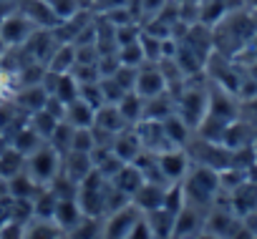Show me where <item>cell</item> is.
<instances>
[{
	"mask_svg": "<svg viewBox=\"0 0 257 239\" xmlns=\"http://www.w3.org/2000/svg\"><path fill=\"white\" fill-rule=\"evenodd\" d=\"M0 239H23V224L6 221L3 226H0Z\"/></svg>",
	"mask_w": 257,
	"mask_h": 239,
	"instance_id": "33",
	"label": "cell"
},
{
	"mask_svg": "<svg viewBox=\"0 0 257 239\" xmlns=\"http://www.w3.org/2000/svg\"><path fill=\"white\" fill-rule=\"evenodd\" d=\"M174 113V106L162 96H154V98H147L144 101V116L142 118H149V121H164L167 116Z\"/></svg>",
	"mask_w": 257,
	"mask_h": 239,
	"instance_id": "23",
	"label": "cell"
},
{
	"mask_svg": "<svg viewBox=\"0 0 257 239\" xmlns=\"http://www.w3.org/2000/svg\"><path fill=\"white\" fill-rule=\"evenodd\" d=\"M53 221H56L63 231H71L76 224H81V221H83V211H81L78 201H76V199H58Z\"/></svg>",
	"mask_w": 257,
	"mask_h": 239,
	"instance_id": "14",
	"label": "cell"
},
{
	"mask_svg": "<svg viewBox=\"0 0 257 239\" xmlns=\"http://www.w3.org/2000/svg\"><path fill=\"white\" fill-rule=\"evenodd\" d=\"M116 106H118L121 116L126 118V124H139L142 121V116H144V98L137 91H126Z\"/></svg>",
	"mask_w": 257,
	"mask_h": 239,
	"instance_id": "20",
	"label": "cell"
},
{
	"mask_svg": "<svg viewBox=\"0 0 257 239\" xmlns=\"http://www.w3.org/2000/svg\"><path fill=\"white\" fill-rule=\"evenodd\" d=\"M123 239H154V231H152V226H149L147 216H139V219H137V224H134L132 229H128V234H126Z\"/></svg>",
	"mask_w": 257,
	"mask_h": 239,
	"instance_id": "31",
	"label": "cell"
},
{
	"mask_svg": "<svg viewBox=\"0 0 257 239\" xmlns=\"http://www.w3.org/2000/svg\"><path fill=\"white\" fill-rule=\"evenodd\" d=\"M8 191H11V196L13 199H36V194L41 191V184H36L28 174H16V176H11L8 179Z\"/></svg>",
	"mask_w": 257,
	"mask_h": 239,
	"instance_id": "21",
	"label": "cell"
},
{
	"mask_svg": "<svg viewBox=\"0 0 257 239\" xmlns=\"http://www.w3.org/2000/svg\"><path fill=\"white\" fill-rule=\"evenodd\" d=\"M46 98H48V91H46V86H41V83H33V86L23 88V93L18 96V106H23L26 111L36 113V111H41V108L46 106Z\"/></svg>",
	"mask_w": 257,
	"mask_h": 239,
	"instance_id": "22",
	"label": "cell"
},
{
	"mask_svg": "<svg viewBox=\"0 0 257 239\" xmlns=\"http://www.w3.org/2000/svg\"><path fill=\"white\" fill-rule=\"evenodd\" d=\"M118 191H123L128 199H132L137 191H139V186L147 181V176H144V171L134 164V161H128V164H123L116 174H113V179H108Z\"/></svg>",
	"mask_w": 257,
	"mask_h": 239,
	"instance_id": "11",
	"label": "cell"
},
{
	"mask_svg": "<svg viewBox=\"0 0 257 239\" xmlns=\"http://www.w3.org/2000/svg\"><path fill=\"white\" fill-rule=\"evenodd\" d=\"M167 88H169V81H167V76H164V71H162V68L149 66V68H139V71H137L134 91H137L144 101H147V98H154V96L167 93Z\"/></svg>",
	"mask_w": 257,
	"mask_h": 239,
	"instance_id": "6",
	"label": "cell"
},
{
	"mask_svg": "<svg viewBox=\"0 0 257 239\" xmlns=\"http://www.w3.org/2000/svg\"><path fill=\"white\" fill-rule=\"evenodd\" d=\"M93 171V159H91V154H86V151H68L66 154V161H63V176H68L71 181H83L88 174Z\"/></svg>",
	"mask_w": 257,
	"mask_h": 239,
	"instance_id": "13",
	"label": "cell"
},
{
	"mask_svg": "<svg viewBox=\"0 0 257 239\" xmlns=\"http://www.w3.org/2000/svg\"><path fill=\"white\" fill-rule=\"evenodd\" d=\"M38 146H43V139L31 129V124L26 126V129H21L18 134H16V141H13V149H18L23 156H28V154H33Z\"/></svg>",
	"mask_w": 257,
	"mask_h": 239,
	"instance_id": "25",
	"label": "cell"
},
{
	"mask_svg": "<svg viewBox=\"0 0 257 239\" xmlns=\"http://www.w3.org/2000/svg\"><path fill=\"white\" fill-rule=\"evenodd\" d=\"M0 161H3V164H0V174H3V176H16L21 169H23V161H26V156L18 151V149H6L3 151V156H0Z\"/></svg>",
	"mask_w": 257,
	"mask_h": 239,
	"instance_id": "28",
	"label": "cell"
},
{
	"mask_svg": "<svg viewBox=\"0 0 257 239\" xmlns=\"http://www.w3.org/2000/svg\"><path fill=\"white\" fill-rule=\"evenodd\" d=\"M33 31H36V26L23 13H16L0 23V41L6 46H26V41L33 36Z\"/></svg>",
	"mask_w": 257,
	"mask_h": 239,
	"instance_id": "7",
	"label": "cell"
},
{
	"mask_svg": "<svg viewBox=\"0 0 257 239\" xmlns=\"http://www.w3.org/2000/svg\"><path fill=\"white\" fill-rule=\"evenodd\" d=\"M93 129H101L103 134L116 136L118 131L126 129V118L121 116L116 103H101L96 108V116H93Z\"/></svg>",
	"mask_w": 257,
	"mask_h": 239,
	"instance_id": "10",
	"label": "cell"
},
{
	"mask_svg": "<svg viewBox=\"0 0 257 239\" xmlns=\"http://www.w3.org/2000/svg\"><path fill=\"white\" fill-rule=\"evenodd\" d=\"M169 6V0H139V8H142V13H147V16H159L164 8Z\"/></svg>",
	"mask_w": 257,
	"mask_h": 239,
	"instance_id": "32",
	"label": "cell"
},
{
	"mask_svg": "<svg viewBox=\"0 0 257 239\" xmlns=\"http://www.w3.org/2000/svg\"><path fill=\"white\" fill-rule=\"evenodd\" d=\"M142 216V211L134 206V204H126L116 211L108 214V221L103 224V239H123L128 234V229H132L137 224V219Z\"/></svg>",
	"mask_w": 257,
	"mask_h": 239,
	"instance_id": "4",
	"label": "cell"
},
{
	"mask_svg": "<svg viewBox=\"0 0 257 239\" xmlns=\"http://www.w3.org/2000/svg\"><path fill=\"white\" fill-rule=\"evenodd\" d=\"M207 108H209V96H207L204 91H199V88H187V91L179 96L174 111H177V116L182 118L189 129H194V126L204 124Z\"/></svg>",
	"mask_w": 257,
	"mask_h": 239,
	"instance_id": "2",
	"label": "cell"
},
{
	"mask_svg": "<svg viewBox=\"0 0 257 239\" xmlns=\"http://www.w3.org/2000/svg\"><path fill=\"white\" fill-rule=\"evenodd\" d=\"M202 231V224H199V214L197 209H192L189 204L182 206V211L177 214V221H174V236H182V239H192L194 234Z\"/></svg>",
	"mask_w": 257,
	"mask_h": 239,
	"instance_id": "18",
	"label": "cell"
},
{
	"mask_svg": "<svg viewBox=\"0 0 257 239\" xmlns=\"http://www.w3.org/2000/svg\"><path fill=\"white\" fill-rule=\"evenodd\" d=\"M58 171H61V154L48 141L26 156V174L41 186H48Z\"/></svg>",
	"mask_w": 257,
	"mask_h": 239,
	"instance_id": "1",
	"label": "cell"
},
{
	"mask_svg": "<svg viewBox=\"0 0 257 239\" xmlns=\"http://www.w3.org/2000/svg\"><path fill=\"white\" fill-rule=\"evenodd\" d=\"M164 199H167V186L159 184V181H144L139 186V191L132 196V204L139 209V211H154V209H162L164 206Z\"/></svg>",
	"mask_w": 257,
	"mask_h": 239,
	"instance_id": "8",
	"label": "cell"
},
{
	"mask_svg": "<svg viewBox=\"0 0 257 239\" xmlns=\"http://www.w3.org/2000/svg\"><path fill=\"white\" fill-rule=\"evenodd\" d=\"M63 229L53 219H38L33 216L31 221L23 224V239H61Z\"/></svg>",
	"mask_w": 257,
	"mask_h": 239,
	"instance_id": "16",
	"label": "cell"
},
{
	"mask_svg": "<svg viewBox=\"0 0 257 239\" xmlns=\"http://www.w3.org/2000/svg\"><path fill=\"white\" fill-rule=\"evenodd\" d=\"M93 116H96V108L91 103H86L83 98H76L66 106L63 121H68L73 129H88V126H93Z\"/></svg>",
	"mask_w": 257,
	"mask_h": 239,
	"instance_id": "15",
	"label": "cell"
},
{
	"mask_svg": "<svg viewBox=\"0 0 257 239\" xmlns=\"http://www.w3.org/2000/svg\"><path fill=\"white\" fill-rule=\"evenodd\" d=\"M71 239H96L101 236V219L98 216H83L81 224H76L71 231H68Z\"/></svg>",
	"mask_w": 257,
	"mask_h": 239,
	"instance_id": "27",
	"label": "cell"
},
{
	"mask_svg": "<svg viewBox=\"0 0 257 239\" xmlns=\"http://www.w3.org/2000/svg\"><path fill=\"white\" fill-rule=\"evenodd\" d=\"M23 16L36 26V28H58L63 21L58 18V13L51 8L48 0H28L26 8H23Z\"/></svg>",
	"mask_w": 257,
	"mask_h": 239,
	"instance_id": "9",
	"label": "cell"
},
{
	"mask_svg": "<svg viewBox=\"0 0 257 239\" xmlns=\"http://www.w3.org/2000/svg\"><path fill=\"white\" fill-rule=\"evenodd\" d=\"M48 71L51 73H71V68L76 66V46L73 43H58L48 58Z\"/></svg>",
	"mask_w": 257,
	"mask_h": 239,
	"instance_id": "17",
	"label": "cell"
},
{
	"mask_svg": "<svg viewBox=\"0 0 257 239\" xmlns=\"http://www.w3.org/2000/svg\"><path fill=\"white\" fill-rule=\"evenodd\" d=\"M48 3L58 13L61 21H68V18H73L78 13V0H48Z\"/></svg>",
	"mask_w": 257,
	"mask_h": 239,
	"instance_id": "30",
	"label": "cell"
},
{
	"mask_svg": "<svg viewBox=\"0 0 257 239\" xmlns=\"http://www.w3.org/2000/svg\"><path fill=\"white\" fill-rule=\"evenodd\" d=\"M192 239H222V236H217V234H212V231H207V229H204V231H199V234H194Z\"/></svg>",
	"mask_w": 257,
	"mask_h": 239,
	"instance_id": "35",
	"label": "cell"
},
{
	"mask_svg": "<svg viewBox=\"0 0 257 239\" xmlns=\"http://www.w3.org/2000/svg\"><path fill=\"white\" fill-rule=\"evenodd\" d=\"M31 129L43 139V141H48L51 139V134H53V129L58 126V118L56 116H51L46 108H41V111H36V113H31Z\"/></svg>",
	"mask_w": 257,
	"mask_h": 239,
	"instance_id": "24",
	"label": "cell"
},
{
	"mask_svg": "<svg viewBox=\"0 0 257 239\" xmlns=\"http://www.w3.org/2000/svg\"><path fill=\"white\" fill-rule=\"evenodd\" d=\"M126 6H128V0H101V8H103V13L116 11V8H126Z\"/></svg>",
	"mask_w": 257,
	"mask_h": 239,
	"instance_id": "34",
	"label": "cell"
},
{
	"mask_svg": "<svg viewBox=\"0 0 257 239\" xmlns=\"http://www.w3.org/2000/svg\"><path fill=\"white\" fill-rule=\"evenodd\" d=\"M111 149H113V154L121 159V161H134L144 149H142V139H139V134H137V129L134 131H118L116 136H113V141H111Z\"/></svg>",
	"mask_w": 257,
	"mask_h": 239,
	"instance_id": "12",
	"label": "cell"
},
{
	"mask_svg": "<svg viewBox=\"0 0 257 239\" xmlns=\"http://www.w3.org/2000/svg\"><path fill=\"white\" fill-rule=\"evenodd\" d=\"M157 166H159L167 184H179V179L189 169V159L179 146H174V149H167V151L157 154Z\"/></svg>",
	"mask_w": 257,
	"mask_h": 239,
	"instance_id": "5",
	"label": "cell"
},
{
	"mask_svg": "<svg viewBox=\"0 0 257 239\" xmlns=\"http://www.w3.org/2000/svg\"><path fill=\"white\" fill-rule=\"evenodd\" d=\"M162 126H164V131H167V136H169V141H172L174 146H182V144L187 141V131H189V126L182 121L177 113L167 116L164 121H162Z\"/></svg>",
	"mask_w": 257,
	"mask_h": 239,
	"instance_id": "26",
	"label": "cell"
},
{
	"mask_svg": "<svg viewBox=\"0 0 257 239\" xmlns=\"http://www.w3.org/2000/svg\"><path fill=\"white\" fill-rule=\"evenodd\" d=\"M96 149V131L88 126V129H73V136H71V149L68 151H86L91 154Z\"/></svg>",
	"mask_w": 257,
	"mask_h": 239,
	"instance_id": "29",
	"label": "cell"
},
{
	"mask_svg": "<svg viewBox=\"0 0 257 239\" xmlns=\"http://www.w3.org/2000/svg\"><path fill=\"white\" fill-rule=\"evenodd\" d=\"M219 189V174L209 166H199L192 171L187 186H184V196L187 201H197V204H207Z\"/></svg>",
	"mask_w": 257,
	"mask_h": 239,
	"instance_id": "3",
	"label": "cell"
},
{
	"mask_svg": "<svg viewBox=\"0 0 257 239\" xmlns=\"http://www.w3.org/2000/svg\"><path fill=\"white\" fill-rule=\"evenodd\" d=\"M239 226V221L229 214V211H212L209 216H207V231H212V234H217V236H222V239H229L232 234H234V229Z\"/></svg>",
	"mask_w": 257,
	"mask_h": 239,
	"instance_id": "19",
	"label": "cell"
}]
</instances>
